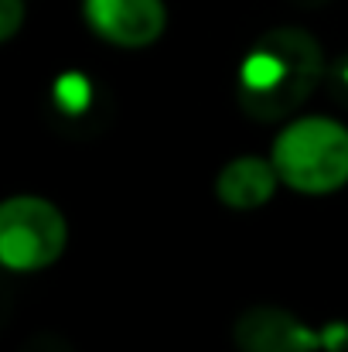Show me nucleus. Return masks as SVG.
Returning <instances> with one entry per match:
<instances>
[{
	"label": "nucleus",
	"mask_w": 348,
	"mask_h": 352,
	"mask_svg": "<svg viewBox=\"0 0 348 352\" xmlns=\"http://www.w3.org/2000/svg\"><path fill=\"white\" fill-rule=\"evenodd\" d=\"M82 14L103 41L119 48H147L167 28L164 0H86Z\"/></svg>",
	"instance_id": "5"
},
{
	"label": "nucleus",
	"mask_w": 348,
	"mask_h": 352,
	"mask_svg": "<svg viewBox=\"0 0 348 352\" xmlns=\"http://www.w3.org/2000/svg\"><path fill=\"white\" fill-rule=\"evenodd\" d=\"M280 182L304 195H328L348 185V126L328 117H304L283 126L270 154Z\"/></svg>",
	"instance_id": "2"
},
{
	"label": "nucleus",
	"mask_w": 348,
	"mask_h": 352,
	"mask_svg": "<svg viewBox=\"0 0 348 352\" xmlns=\"http://www.w3.org/2000/svg\"><path fill=\"white\" fill-rule=\"evenodd\" d=\"M24 21V0H0V41H10Z\"/></svg>",
	"instance_id": "8"
},
{
	"label": "nucleus",
	"mask_w": 348,
	"mask_h": 352,
	"mask_svg": "<svg viewBox=\"0 0 348 352\" xmlns=\"http://www.w3.org/2000/svg\"><path fill=\"white\" fill-rule=\"evenodd\" d=\"M69 239L62 212L38 195H14L0 206V260L17 274L51 267Z\"/></svg>",
	"instance_id": "3"
},
{
	"label": "nucleus",
	"mask_w": 348,
	"mask_h": 352,
	"mask_svg": "<svg viewBox=\"0 0 348 352\" xmlns=\"http://www.w3.org/2000/svg\"><path fill=\"white\" fill-rule=\"evenodd\" d=\"M277 182H280V175H277L273 161L235 157L219 171L216 195H219V202H226L235 212H249V209H259L273 199Z\"/></svg>",
	"instance_id": "6"
},
{
	"label": "nucleus",
	"mask_w": 348,
	"mask_h": 352,
	"mask_svg": "<svg viewBox=\"0 0 348 352\" xmlns=\"http://www.w3.org/2000/svg\"><path fill=\"white\" fill-rule=\"evenodd\" d=\"M232 339L239 352H321L328 346H345L348 332L342 325L314 332L290 311L259 305L235 318Z\"/></svg>",
	"instance_id": "4"
},
{
	"label": "nucleus",
	"mask_w": 348,
	"mask_h": 352,
	"mask_svg": "<svg viewBox=\"0 0 348 352\" xmlns=\"http://www.w3.org/2000/svg\"><path fill=\"white\" fill-rule=\"evenodd\" d=\"M342 79H345V86H348V65H345V69H342Z\"/></svg>",
	"instance_id": "9"
},
{
	"label": "nucleus",
	"mask_w": 348,
	"mask_h": 352,
	"mask_svg": "<svg viewBox=\"0 0 348 352\" xmlns=\"http://www.w3.org/2000/svg\"><path fill=\"white\" fill-rule=\"evenodd\" d=\"M55 100H58V107H65V110H82L86 100H89V82H86L82 76L69 72V76H62V79L55 82Z\"/></svg>",
	"instance_id": "7"
},
{
	"label": "nucleus",
	"mask_w": 348,
	"mask_h": 352,
	"mask_svg": "<svg viewBox=\"0 0 348 352\" xmlns=\"http://www.w3.org/2000/svg\"><path fill=\"white\" fill-rule=\"evenodd\" d=\"M325 79V52L304 28L259 34L239 62L235 96L242 113L263 123L297 113Z\"/></svg>",
	"instance_id": "1"
}]
</instances>
